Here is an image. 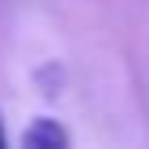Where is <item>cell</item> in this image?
I'll use <instances>...</instances> for the list:
<instances>
[{
	"instance_id": "obj_1",
	"label": "cell",
	"mask_w": 149,
	"mask_h": 149,
	"mask_svg": "<svg viewBox=\"0 0 149 149\" xmlns=\"http://www.w3.org/2000/svg\"><path fill=\"white\" fill-rule=\"evenodd\" d=\"M22 146L26 149H65L69 146V131L51 116H36L26 131H22Z\"/></svg>"
},
{
	"instance_id": "obj_2",
	"label": "cell",
	"mask_w": 149,
	"mask_h": 149,
	"mask_svg": "<svg viewBox=\"0 0 149 149\" xmlns=\"http://www.w3.org/2000/svg\"><path fill=\"white\" fill-rule=\"evenodd\" d=\"M7 146V138H4V127H0V149H4Z\"/></svg>"
}]
</instances>
